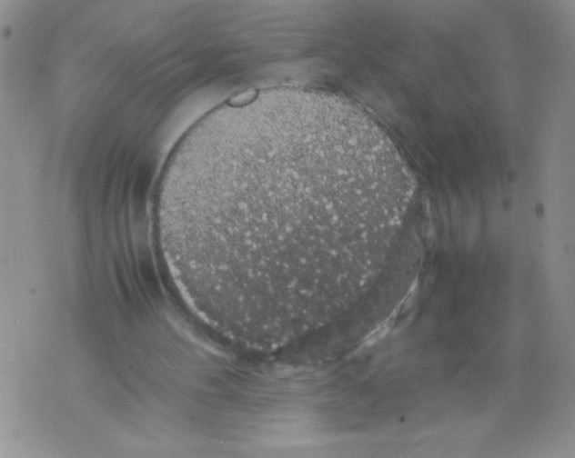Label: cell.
<instances>
[{
  "label": "cell",
  "instance_id": "cell-1",
  "mask_svg": "<svg viewBox=\"0 0 575 458\" xmlns=\"http://www.w3.org/2000/svg\"><path fill=\"white\" fill-rule=\"evenodd\" d=\"M414 181L348 101L277 88L227 104L181 144L165 174L172 235L196 276L236 306L323 304L399 236Z\"/></svg>",
  "mask_w": 575,
  "mask_h": 458
}]
</instances>
